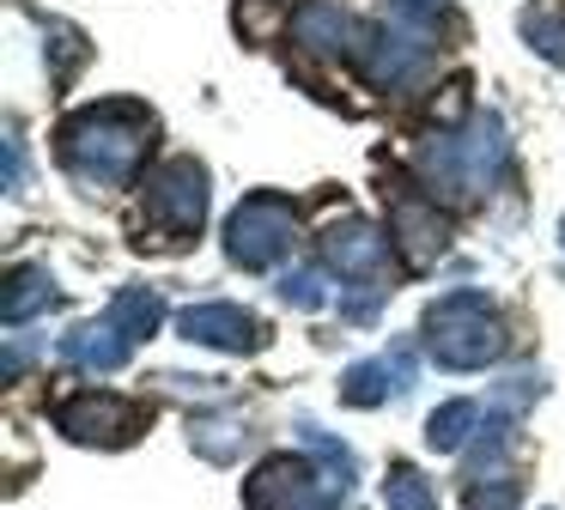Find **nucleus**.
<instances>
[{"mask_svg": "<svg viewBox=\"0 0 565 510\" xmlns=\"http://www.w3.org/2000/svg\"><path fill=\"white\" fill-rule=\"evenodd\" d=\"M298 237V213L280 194H249L232 219H225V249L237 267H274Z\"/></svg>", "mask_w": 565, "mask_h": 510, "instance_id": "4", "label": "nucleus"}, {"mask_svg": "<svg viewBox=\"0 0 565 510\" xmlns=\"http://www.w3.org/2000/svg\"><path fill=\"white\" fill-rule=\"evenodd\" d=\"M322 262H329L334 274L371 279L383 267V231H371V225H334L329 237H322Z\"/></svg>", "mask_w": 565, "mask_h": 510, "instance_id": "11", "label": "nucleus"}, {"mask_svg": "<svg viewBox=\"0 0 565 510\" xmlns=\"http://www.w3.org/2000/svg\"><path fill=\"white\" fill-rule=\"evenodd\" d=\"M468 425H475V407H468V401H444V407L431 413L426 432H431V444H438V449H456L468 437Z\"/></svg>", "mask_w": 565, "mask_h": 510, "instance_id": "22", "label": "nucleus"}, {"mask_svg": "<svg viewBox=\"0 0 565 510\" xmlns=\"http://www.w3.org/2000/svg\"><path fill=\"white\" fill-rule=\"evenodd\" d=\"M383 498H390V510H438L426 474H414V468H395L390 480H383Z\"/></svg>", "mask_w": 565, "mask_h": 510, "instance_id": "21", "label": "nucleus"}, {"mask_svg": "<svg viewBox=\"0 0 565 510\" xmlns=\"http://www.w3.org/2000/svg\"><path fill=\"white\" fill-rule=\"evenodd\" d=\"M280 291H286L292 304H305V310H317V304H329V286H322V274H292Z\"/></svg>", "mask_w": 565, "mask_h": 510, "instance_id": "23", "label": "nucleus"}, {"mask_svg": "<svg viewBox=\"0 0 565 510\" xmlns=\"http://www.w3.org/2000/svg\"><path fill=\"white\" fill-rule=\"evenodd\" d=\"M559 237H565V225H559Z\"/></svg>", "mask_w": 565, "mask_h": 510, "instance_id": "24", "label": "nucleus"}, {"mask_svg": "<svg viewBox=\"0 0 565 510\" xmlns=\"http://www.w3.org/2000/svg\"><path fill=\"white\" fill-rule=\"evenodd\" d=\"M353 61H359V73H365L371 85H407L419 73V61H426V36H419L414 24H402V19L365 24V31L353 36Z\"/></svg>", "mask_w": 565, "mask_h": 510, "instance_id": "6", "label": "nucleus"}, {"mask_svg": "<svg viewBox=\"0 0 565 510\" xmlns=\"http://www.w3.org/2000/svg\"><path fill=\"white\" fill-rule=\"evenodd\" d=\"M426 347L444 371H480V364L499 359L504 322L480 291H450L426 310Z\"/></svg>", "mask_w": 565, "mask_h": 510, "instance_id": "2", "label": "nucleus"}, {"mask_svg": "<svg viewBox=\"0 0 565 510\" xmlns=\"http://www.w3.org/2000/svg\"><path fill=\"white\" fill-rule=\"evenodd\" d=\"M280 19H286V0H237L232 7V24L244 43H274Z\"/></svg>", "mask_w": 565, "mask_h": 510, "instance_id": "17", "label": "nucleus"}, {"mask_svg": "<svg viewBox=\"0 0 565 510\" xmlns=\"http://www.w3.org/2000/svg\"><path fill=\"white\" fill-rule=\"evenodd\" d=\"M516 498H523V480H511V474H492V480H468L462 486L468 510H516Z\"/></svg>", "mask_w": 565, "mask_h": 510, "instance_id": "19", "label": "nucleus"}, {"mask_svg": "<svg viewBox=\"0 0 565 510\" xmlns=\"http://www.w3.org/2000/svg\"><path fill=\"white\" fill-rule=\"evenodd\" d=\"M334 492L341 486L329 474L305 468L298 456H274L249 480V510H334Z\"/></svg>", "mask_w": 565, "mask_h": 510, "instance_id": "5", "label": "nucleus"}, {"mask_svg": "<svg viewBox=\"0 0 565 510\" xmlns=\"http://www.w3.org/2000/svg\"><path fill=\"white\" fill-rule=\"evenodd\" d=\"M395 237H402V249L414 267H431L450 249V219L431 213L426 201H395Z\"/></svg>", "mask_w": 565, "mask_h": 510, "instance_id": "10", "label": "nucleus"}, {"mask_svg": "<svg viewBox=\"0 0 565 510\" xmlns=\"http://www.w3.org/2000/svg\"><path fill=\"white\" fill-rule=\"evenodd\" d=\"M110 322L122 328L128 340H147V334H159V322H164V304H159V291H147V286H128L122 298L110 304Z\"/></svg>", "mask_w": 565, "mask_h": 510, "instance_id": "15", "label": "nucleus"}, {"mask_svg": "<svg viewBox=\"0 0 565 510\" xmlns=\"http://www.w3.org/2000/svg\"><path fill=\"white\" fill-rule=\"evenodd\" d=\"M347 7L341 0H305V7L292 12V43L305 49V55H334V49L347 43Z\"/></svg>", "mask_w": 565, "mask_h": 510, "instance_id": "12", "label": "nucleus"}, {"mask_svg": "<svg viewBox=\"0 0 565 510\" xmlns=\"http://www.w3.org/2000/svg\"><path fill=\"white\" fill-rule=\"evenodd\" d=\"M177 334L201 340V347H225V352H256L262 347L256 316H244L237 304H195V310L177 316Z\"/></svg>", "mask_w": 565, "mask_h": 510, "instance_id": "9", "label": "nucleus"}, {"mask_svg": "<svg viewBox=\"0 0 565 510\" xmlns=\"http://www.w3.org/2000/svg\"><path fill=\"white\" fill-rule=\"evenodd\" d=\"M128 347H135V340L122 334V328L116 322H92V328H74V334L62 340V352L67 359L79 364V371H116V364L128 359Z\"/></svg>", "mask_w": 565, "mask_h": 510, "instance_id": "13", "label": "nucleus"}, {"mask_svg": "<svg viewBox=\"0 0 565 510\" xmlns=\"http://www.w3.org/2000/svg\"><path fill=\"white\" fill-rule=\"evenodd\" d=\"M390 364H353V371H347V389L341 395L353 401V407H377V401H390Z\"/></svg>", "mask_w": 565, "mask_h": 510, "instance_id": "20", "label": "nucleus"}, {"mask_svg": "<svg viewBox=\"0 0 565 510\" xmlns=\"http://www.w3.org/2000/svg\"><path fill=\"white\" fill-rule=\"evenodd\" d=\"M523 43L535 49V55L547 61H565V0H535V7H523Z\"/></svg>", "mask_w": 565, "mask_h": 510, "instance_id": "14", "label": "nucleus"}, {"mask_svg": "<svg viewBox=\"0 0 565 510\" xmlns=\"http://www.w3.org/2000/svg\"><path fill=\"white\" fill-rule=\"evenodd\" d=\"M55 419L74 444H122V437H135L140 407H128L122 395H79V401H62Z\"/></svg>", "mask_w": 565, "mask_h": 510, "instance_id": "8", "label": "nucleus"}, {"mask_svg": "<svg viewBox=\"0 0 565 510\" xmlns=\"http://www.w3.org/2000/svg\"><path fill=\"white\" fill-rule=\"evenodd\" d=\"M50 304H55L50 274H43V267H19V274H13V291H7V322H25V316L50 310Z\"/></svg>", "mask_w": 565, "mask_h": 510, "instance_id": "16", "label": "nucleus"}, {"mask_svg": "<svg viewBox=\"0 0 565 510\" xmlns=\"http://www.w3.org/2000/svg\"><path fill=\"white\" fill-rule=\"evenodd\" d=\"M152 140H159L152 109L116 97V104H92V109H79V116H67L62 134H55V152H62L67 177L116 189V182H128L140 170V158L152 152Z\"/></svg>", "mask_w": 565, "mask_h": 510, "instance_id": "1", "label": "nucleus"}, {"mask_svg": "<svg viewBox=\"0 0 565 510\" xmlns=\"http://www.w3.org/2000/svg\"><path fill=\"white\" fill-rule=\"evenodd\" d=\"M147 201L171 231H201V219H207V170H201L195 158H171V164L152 177Z\"/></svg>", "mask_w": 565, "mask_h": 510, "instance_id": "7", "label": "nucleus"}, {"mask_svg": "<svg viewBox=\"0 0 565 510\" xmlns=\"http://www.w3.org/2000/svg\"><path fill=\"white\" fill-rule=\"evenodd\" d=\"M390 12L402 24H414L419 36L431 43V31H456V12H450V0H390Z\"/></svg>", "mask_w": 565, "mask_h": 510, "instance_id": "18", "label": "nucleus"}, {"mask_svg": "<svg viewBox=\"0 0 565 510\" xmlns=\"http://www.w3.org/2000/svg\"><path fill=\"white\" fill-rule=\"evenodd\" d=\"M426 170L456 194H487L504 177V121L480 116L475 134H456V140H431L426 146Z\"/></svg>", "mask_w": 565, "mask_h": 510, "instance_id": "3", "label": "nucleus"}]
</instances>
